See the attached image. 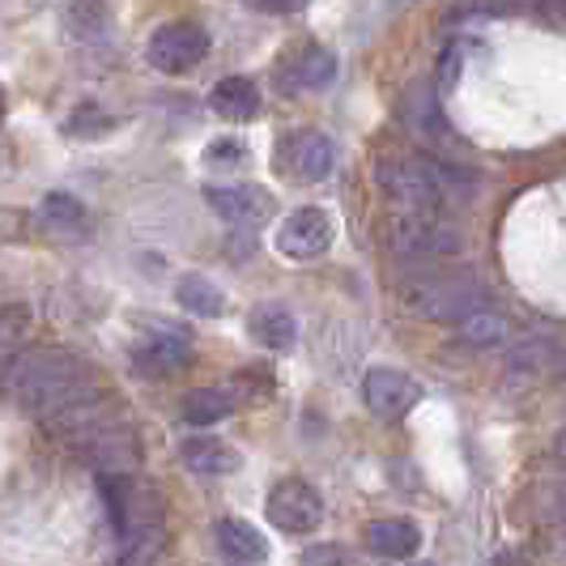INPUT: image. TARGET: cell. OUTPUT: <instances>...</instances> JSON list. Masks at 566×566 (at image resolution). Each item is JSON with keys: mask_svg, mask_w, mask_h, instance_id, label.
Listing matches in <instances>:
<instances>
[{"mask_svg": "<svg viewBox=\"0 0 566 566\" xmlns=\"http://www.w3.org/2000/svg\"><path fill=\"white\" fill-rule=\"evenodd\" d=\"M388 248L400 260H413V264H439V260H452L460 255L464 239L460 230L439 218V213H413V209H400L397 218L388 222Z\"/></svg>", "mask_w": 566, "mask_h": 566, "instance_id": "277c9868", "label": "cell"}, {"mask_svg": "<svg viewBox=\"0 0 566 566\" xmlns=\"http://www.w3.org/2000/svg\"><path fill=\"white\" fill-rule=\"evenodd\" d=\"M209 103L222 119H252L260 112V90L248 77H222L209 90Z\"/></svg>", "mask_w": 566, "mask_h": 566, "instance_id": "ac0fdd59", "label": "cell"}, {"mask_svg": "<svg viewBox=\"0 0 566 566\" xmlns=\"http://www.w3.org/2000/svg\"><path fill=\"white\" fill-rule=\"evenodd\" d=\"M145 56L163 73H188L209 56V34L197 22H170V27H158L149 34Z\"/></svg>", "mask_w": 566, "mask_h": 566, "instance_id": "8992f818", "label": "cell"}, {"mask_svg": "<svg viewBox=\"0 0 566 566\" xmlns=\"http://www.w3.org/2000/svg\"><path fill=\"white\" fill-rule=\"evenodd\" d=\"M248 333H252V340L260 349L282 354V349H290V345L298 340V324H294V315L285 312V307L264 303V307H255V312L248 315Z\"/></svg>", "mask_w": 566, "mask_h": 566, "instance_id": "5bb4252c", "label": "cell"}, {"mask_svg": "<svg viewBox=\"0 0 566 566\" xmlns=\"http://www.w3.org/2000/svg\"><path fill=\"white\" fill-rule=\"evenodd\" d=\"M511 337H515L511 315L494 312V307H482V312H473L469 319L455 324V340L469 345V349H499V345H507Z\"/></svg>", "mask_w": 566, "mask_h": 566, "instance_id": "4fadbf2b", "label": "cell"}, {"mask_svg": "<svg viewBox=\"0 0 566 566\" xmlns=\"http://www.w3.org/2000/svg\"><path fill=\"white\" fill-rule=\"evenodd\" d=\"M192 363V340L175 328H163L154 337L133 349V367L145 370V375H175Z\"/></svg>", "mask_w": 566, "mask_h": 566, "instance_id": "8fae6325", "label": "cell"}, {"mask_svg": "<svg viewBox=\"0 0 566 566\" xmlns=\"http://www.w3.org/2000/svg\"><path fill=\"white\" fill-rule=\"evenodd\" d=\"M558 524H563V533H566V507H563V515H558Z\"/></svg>", "mask_w": 566, "mask_h": 566, "instance_id": "f1b7e54d", "label": "cell"}, {"mask_svg": "<svg viewBox=\"0 0 566 566\" xmlns=\"http://www.w3.org/2000/svg\"><path fill=\"white\" fill-rule=\"evenodd\" d=\"M367 545L379 558H413L422 545V533L413 520H375L367 528Z\"/></svg>", "mask_w": 566, "mask_h": 566, "instance_id": "2e32d148", "label": "cell"}, {"mask_svg": "<svg viewBox=\"0 0 566 566\" xmlns=\"http://www.w3.org/2000/svg\"><path fill=\"white\" fill-rule=\"evenodd\" d=\"M333 248V218L324 209H294L277 230V252L285 260H319Z\"/></svg>", "mask_w": 566, "mask_h": 566, "instance_id": "9c48e42d", "label": "cell"}, {"mask_svg": "<svg viewBox=\"0 0 566 566\" xmlns=\"http://www.w3.org/2000/svg\"><path fill=\"white\" fill-rule=\"evenodd\" d=\"M218 549L234 558V563H264L269 558V541L260 528H252L248 520H239V515H230V520H218Z\"/></svg>", "mask_w": 566, "mask_h": 566, "instance_id": "9a60e30c", "label": "cell"}, {"mask_svg": "<svg viewBox=\"0 0 566 566\" xmlns=\"http://www.w3.org/2000/svg\"><path fill=\"white\" fill-rule=\"evenodd\" d=\"M400 303L405 312H413L426 324H460L482 307H494L490 290L478 277H460V273H422V277H405L400 282Z\"/></svg>", "mask_w": 566, "mask_h": 566, "instance_id": "3957f363", "label": "cell"}, {"mask_svg": "<svg viewBox=\"0 0 566 566\" xmlns=\"http://www.w3.org/2000/svg\"><path fill=\"white\" fill-rule=\"evenodd\" d=\"M340 558H345V554H340L337 545H319V549H312L303 563H307V566H345Z\"/></svg>", "mask_w": 566, "mask_h": 566, "instance_id": "4316f807", "label": "cell"}, {"mask_svg": "<svg viewBox=\"0 0 566 566\" xmlns=\"http://www.w3.org/2000/svg\"><path fill=\"white\" fill-rule=\"evenodd\" d=\"M179 455H184V464L192 473H200V478H227V473L239 469V452L227 448V443H218V439H188L179 448Z\"/></svg>", "mask_w": 566, "mask_h": 566, "instance_id": "e0dca14e", "label": "cell"}, {"mask_svg": "<svg viewBox=\"0 0 566 566\" xmlns=\"http://www.w3.org/2000/svg\"><path fill=\"white\" fill-rule=\"evenodd\" d=\"M363 400H367L370 413H379V418H405L422 400V384L413 375H405V370L370 367L363 375Z\"/></svg>", "mask_w": 566, "mask_h": 566, "instance_id": "ba28073f", "label": "cell"}, {"mask_svg": "<svg viewBox=\"0 0 566 566\" xmlns=\"http://www.w3.org/2000/svg\"><path fill=\"white\" fill-rule=\"evenodd\" d=\"M205 200L213 205L218 218H227L230 227L243 230L269 222V213H273V197L264 188H255V184H222V188H209Z\"/></svg>", "mask_w": 566, "mask_h": 566, "instance_id": "30bf717a", "label": "cell"}, {"mask_svg": "<svg viewBox=\"0 0 566 566\" xmlns=\"http://www.w3.org/2000/svg\"><path fill=\"white\" fill-rule=\"evenodd\" d=\"M107 22H112V13L103 0H69V9H64V30L73 39H94L107 30Z\"/></svg>", "mask_w": 566, "mask_h": 566, "instance_id": "44dd1931", "label": "cell"}, {"mask_svg": "<svg viewBox=\"0 0 566 566\" xmlns=\"http://www.w3.org/2000/svg\"><path fill=\"white\" fill-rule=\"evenodd\" d=\"M554 363H558V345L549 337L520 340V345H511L507 354L511 370H554Z\"/></svg>", "mask_w": 566, "mask_h": 566, "instance_id": "7402d4cb", "label": "cell"}, {"mask_svg": "<svg viewBox=\"0 0 566 566\" xmlns=\"http://www.w3.org/2000/svg\"><path fill=\"white\" fill-rule=\"evenodd\" d=\"M307 4L312 0H248V9H255V13H298Z\"/></svg>", "mask_w": 566, "mask_h": 566, "instance_id": "484cf974", "label": "cell"}, {"mask_svg": "<svg viewBox=\"0 0 566 566\" xmlns=\"http://www.w3.org/2000/svg\"><path fill=\"white\" fill-rule=\"evenodd\" d=\"M264 515H269V524H277L282 533H315V528L324 524V503H319V494H315L307 482L285 478V482H277L269 490Z\"/></svg>", "mask_w": 566, "mask_h": 566, "instance_id": "52a82bcc", "label": "cell"}, {"mask_svg": "<svg viewBox=\"0 0 566 566\" xmlns=\"http://www.w3.org/2000/svg\"><path fill=\"white\" fill-rule=\"evenodd\" d=\"M333 167H337V145L328 142L324 133H303V137L290 142V170L298 179L319 184V179L333 175Z\"/></svg>", "mask_w": 566, "mask_h": 566, "instance_id": "7c38bea8", "label": "cell"}, {"mask_svg": "<svg viewBox=\"0 0 566 566\" xmlns=\"http://www.w3.org/2000/svg\"><path fill=\"white\" fill-rule=\"evenodd\" d=\"M400 4H409V0H400Z\"/></svg>", "mask_w": 566, "mask_h": 566, "instance_id": "4dcf8cb0", "label": "cell"}, {"mask_svg": "<svg viewBox=\"0 0 566 566\" xmlns=\"http://www.w3.org/2000/svg\"><path fill=\"white\" fill-rule=\"evenodd\" d=\"M175 303L184 307L188 315H200V319H213V315L227 312V298H222V290L209 282V277H200V273H188V277H179L175 285Z\"/></svg>", "mask_w": 566, "mask_h": 566, "instance_id": "d6986e66", "label": "cell"}, {"mask_svg": "<svg viewBox=\"0 0 566 566\" xmlns=\"http://www.w3.org/2000/svg\"><path fill=\"white\" fill-rule=\"evenodd\" d=\"M209 158H227V163H243V158H248V149H243V142H218L213 149H209Z\"/></svg>", "mask_w": 566, "mask_h": 566, "instance_id": "83f0119b", "label": "cell"}, {"mask_svg": "<svg viewBox=\"0 0 566 566\" xmlns=\"http://www.w3.org/2000/svg\"><path fill=\"white\" fill-rule=\"evenodd\" d=\"M98 490H103L107 520L115 524L119 541H137L158 533V507H154V499L145 494L142 485L133 482V473H103Z\"/></svg>", "mask_w": 566, "mask_h": 566, "instance_id": "5b68a950", "label": "cell"}, {"mask_svg": "<svg viewBox=\"0 0 566 566\" xmlns=\"http://www.w3.org/2000/svg\"><path fill=\"white\" fill-rule=\"evenodd\" d=\"M43 218L56 230H77L85 222V205L77 197H69V192H52L43 200Z\"/></svg>", "mask_w": 566, "mask_h": 566, "instance_id": "cb8c5ba5", "label": "cell"}, {"mask_svg": "<svg viewBox=\"0 0 566 566\" xmlns=\"http://www.w3.org/2000/svg\"><path fill=\"white\" fill-rule=\"evenodd\" d=\"M549 4H558V9H563V13H566V0H549Z\"/></svg>", "mask_w": 566, "mask_h": 566, "instance_id": "f546056e", "label": "cell"}, {"mask_svg": "<svg viewBox=\"0 0 566 566\" xmlns=\"http://www.w3.org/2000/svg\"><path fill=\"white\" fill-rule=\"evenodd\" d=\"M230 409H234V397H230L222 384H213V388H200V392H192V397L184 400V422L218 426L230 418Z\"/></svg>", "mask_w": 566, "mask_h": 566, "instance_id": "ffe728a7", "label": "cell"}, {"mask_svg": "<svg viewBox=\"0 0 566 566\" xmlns=\"http://www.w3.org/2000/svg\"><path fill=\"white\" fill-rule=\"evenodd\" d=\"M333 77H337V56L324 52V48H307L303 60H298V69H294V85H303V90H319Z\"/></svg>", "mask_w": 566, "mask_h": 566, "instance_id": "603a6c76", "label": "cell"}, {"mask_svg": "<svg viewBox=\"0 0 566 566\" xmlns=\"http://www.w3.org/2000/svg\"><path fill=\"white\" fill-rule=\"evenodd\" d=\"M379 188L397 209L413 213H448L460 200H469L473 179L448 163L430 158H384L379 163Z\"/></svg>", "mask_w": 566, "mask_h": 566, "instance_id": "7a4b0ae2", "label": "cell"}, {"mask_svg": "<svg viewBox=\"0 0 566 566\" xmlns=\"http://www.w3.org/2000/svg\"><path fill=\"white\" fill-rule=\"evenodd\" d=\"M4 379H9V397L39 418L94 400L103 388L98 375L69 349H27L4 367Z\"/></svg>", "mask_w": 566, "mask_h": 566, "instance_id": "6da1fadb", "label": "cell"}, {"mask_svg": "<svg viewBox=\"0 0 566 566\" xmlns=\"http://www.w3.org/2000/svg\"><path fill=\"white\" fill-rule=\"evenodd\" d=\"M107 128H115V115H107L103 107H94V103H85V107H77V112L69 115V133L73 137H98Z\"/></svg>", "mask_w": 566, "mask_h": 566, "instance_id": "d4e9b609", "label": "cell"}]
</instances>
